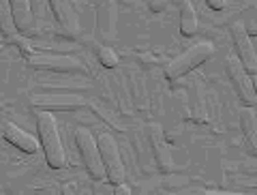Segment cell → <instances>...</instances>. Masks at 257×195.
I'll return each instance as SVG.
<instances>
[{
    "instance_id": "obj_6",
    "label": "cell",
    "mask_w": 257,
    "mask_h": 195,
    "mask_svg": "<svg viewBox=\"0 0 257 195\" xmlns=\"http://www.w3.org/2000/svg\"><path fill=\"white\" fill-rule=\"evenodd\" d=\"M231 37H234V45L238 52L236 58L240 60V64L244 67L248 75H255L257 73V52H255L251 37H248V32L244 30L242 24H234V26H231Z\"/></svg>"
},
{
    "instance_id": "obj_7",
    "label": "cell",
    "mask_w": 257,
    "mask_h": 195,
    "mask_svg": "<svg viewBox=\"0 0 257 195\" xmlns=\"http://www.w3.org/2000/svg\"><path fill=\"white\" fill-rule=\"evenodd\" d=\"M54 11V18L58 20V24L69 32V35H77L79 30V22H77V15L73 11L69 0H47Z\"/></svg>"
},
{
    "instance_id": "obj_2",
    "label": "cell",
    "mask_w": 257,
    "mask_h": 195,
    "mask_svg": "<svg viewBox=\"0 0 257 195\" xmlns=\"http://www.w3.org/2000/svg\"><path fill=\"white\" fill-rule=\"evenodd\" d=\"M214 56V47L212 43H197L189 47L184 54H180L178 58H174L170 64L165 67V77L167 79H178L182 75H187L193 69H197L199 64H204L206 60H210Z\"/></svg>"
},
{
    "instance_id": "obj_4",
    "label": "cell",
    "mask_w": 257,
    "mask_h": 195,
    "mask_svg": "<svg viewBox=\"0 0 257 195\" xmlns=\"http://www.w3.org/2000/svg\"><path fill=\"white\" fill-rule=\"evenodd\" d=\"M99 152H101V159H103V167H105V176L109 178L111 184H120L124 182V165L120 161V150H118V144L111 135L103 133L99 140Z\"/></svg>"
},
{
    "instance_id": "obj_17",
    "label": "cell",
    "mask_w": 257,
    "mask_h": 195,
    "mask_svg": "<svg viewBox=\"0 0 257 195\" xmlns=\"http://www.w3.org/2000/svg\"><path fill=\"white\" fill-rule=\"evenodd\" d=\"M114 193H116V195H120V193H122V195H128V193H131V189H128V186H126L124 182H120V184H116Z\"/></svg>"
},
{
    "instance_id": "obj_15",
    "label": "cell",
    "mask_w": 257,
    "mask_h": 195,
    "mask_svg": "<svg viewBox=\"0 0 257 195\" xmlns=\"http://www.w3.org/2000/svg\"><path fill=\"white\" fill-rule=\"evenodd\" d=\"M30 5H32V15H35V18H41L45 7L50 3H47V0H30Z\"/></svg>"
},
{
    "instance_id": "obj_11",
    "label": "cell",
    "mask_w": 257,
    "mask_h": 195,
    "mask_svg": "<svg viewBox=\"0 0 257 195\" xmlns=\"http://www.w3.org/2000/svg\"><path fill=\"white\" fill-rule=\"evenodd\" d=\"M32 64H39V67H52L54 71H69L71 67H79V62L73 58H58V56H52V58H35Z\"/></svg>"
},
{
    "instance_id": "obj_13",
    "label": "cell",
    "mask_w": 257,
    "mask_h": 195,
    "mask_svg": "<svg viewBox=\"0 0 257 195\" xmlns=\"http://www.w3.org/2000/svg\"><path fill=\"white\" fill-rule=\"evenodd\" d=\"M242 123H244V131H246V137L248 142H251V146L255 148V114H253V108H248L242 112Z\"/></svg>"
},
{
    "instance_id": "obj_9",
    "label": "cell",
    "mask_w": 257,
    "mask_h": 195,
    "mask_svg": "<svg viewBox=\"0 0 257 195\" xmlns=\"http://www.w3.org/2000/svg\"><path fill=\"white\" fill-rule=\"evenodd\" d=\"M11 5V15L15 22V28L20 32H26L35 24V15H32V5L30 0H9Z\"/></svg>"
},
{
    "instance_id": "obj_14",
    "label": "cell",
    "mask_w": 257,
    "mask_h": 195,
    "mask_svg": "<svg viewBox=\"0 0 257 195\" xmlns=\"http://www.w3.org/2000/svg\"><path fill=\"white\" fill-rule=\"evenodd\" d=\"M99 62L107 69H114V67H118V56H116L114 50H109V47H101L99 50Z\"/></svg>"
},
{
    "instance_id": "obj_12",
    "label": "cell",
    "mask_w": 257,
    "mask_h": 195,
    "mask_svg": "<svg viewBox=\"0 0 257 195\" xmlns=\"http://www.w3.org/2000/svg\"><path fill=\"white\" fill-rule=\"evenodd\" d=\"M0 28L7 37H13L18 28H15V22H13V15H11V5L9 0H0Z\"/></svg>"
},
{
    "instance_id": "obj_10",
    "label": "cell",
    "mask_w": 257,
    "mask_h": 195,
    "mask_svg": "<svg viewBox=\"0 0 257 195\" xmlns=\"http://www.w3.org/2000/svg\"><path fill=\"white\" fill-rule=\"evenodd\" d=\"M195 30H197L195 9H193L191 3H182V9H180V32L184 37H191V35H195Z\"/></svg>"
},
{
    "instance_id": "obj_5",
    "label": "cell",
    "mask_w": 257,
    "mask_h": 195,
    "mask_svg": "<svg viewBox=\"0 0 257 195\" xmlns=\"http://www.w3.org/2000/svg\"><path fill=\"white\" fill-rule=\"evenodd\" d=\"M227 75L231 79V84H234L236 92L240 96V101H244L248 108H253V105L257 103V94H255V86H253V75H248V73L244 71V67L240 64V60L236 58L234 54L227 56Z\"/></svg>"
},
{
    "instance_id": "obj_1",
    "label": "cell",
    "mask_w": 257,
    "mask_h": 195,
    "mask_svg": "<svg viewBox=\"0 0 257 195\" xmlns=\"http://www.w3.org/2000/svg\"><path fill=\"white\" fill-rule=\"evenodd\" d=\"M37 129H39V137H41V146L45 152V161L50 167H62L64 165V148L58 135V125L56 118L50 112H39L37 114Z\"/></svg>"
},
{
    "instance_id": "obj_16",
    "label": "cell",
    "mask_w": 257,
    "mask_h": 195,
    "mask_svg": "<svg viewBox=\"0 0 257 195\" xmlns=\"http://www.w3.org/2000/svg\"><path fill=\"white\" fill-rule=\"evenodd\" d=\"M208 3V7L210 9H214V11H221V9H225L227 7V0H206Z\"/></svg>"
},
{
    "instance_id": "obj_3",
    "label": "cell",
    "mask_w": 257,
    "mask_h": 195,
    "mask_svg": "<svg viewBox=\"0 0 257 195\" xmlns=\"http://www.w3.org/2000/svg\"><path fill=\"white\" fill-rule=\"evenodd\" d=\"M75 142H77L79 154H82V161L86 165V172L90 174L92 178H103V176H105V167H103L99 144H96L92 133L88 131V129H84V127L77 129V131H75Z\"/></svg>"
},
{
    "instance_id": "obj_8",
    "label": "cell",
    "mask_w": 257,
    "mask_h": 195,
    "mask_svg": "<svg viewBox=\"0 0 257 195\" xmlns=\"http://www.w3.org/2000/svg\"><path fill=\"white\" fill-rule=\"evenodd\" d=\"M5 140L9 142V144H13L15 148H20V150L28 152V154H37V150H39L37 137L26 133L24 129L15 127V125H9V127L5 129Z\"/></svg>"
}]
</instances>
